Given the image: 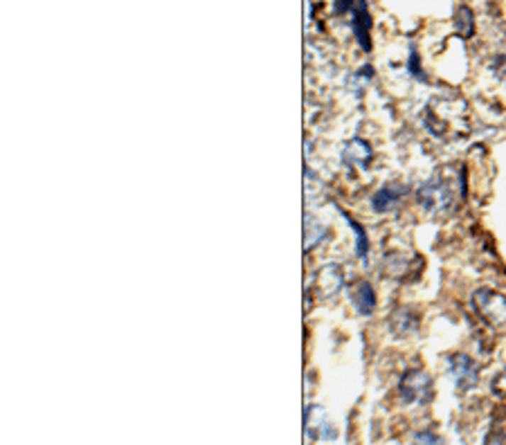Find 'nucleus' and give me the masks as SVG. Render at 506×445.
<instances>
[{"instance_id":"obj_9","label":"nucleus","mask_w":506,"mask_h":445,"mask_svg":"<svg viewBox=\"0 0 506 445\" xmlns=\"http://www.w3.org/2000/svg\"><path fill=\"white\" fill-rule=\"evenodd\" d=\"M347 158H356L361 164H367V162L371 160V149H369V144H365L363 140H353V142L349 144Z\"/></svg>"},{"instance_id":"obj_2","label":"nucleus","mask_w":506,"mask_h":445,"mask_svg":"<svg viewBox=\"0 0 506 445\" xmlns=\"http://www.w3.org/2000/svg\"><path fill=\"white\" fill-rule=\"evenodd\" d=\"M473 304L488 322H493V324L506 322V297L504 295H500L495 291H488V288H482V291H477L473 295Z\"/></svg>"},{"instance_id":"obj_1","label":"nucleus","mask_w":506,"mask_h":445,"mask_svg":"<svg viewBox=\"0 0 506 445\" xmlns=\"http://www.w3.org/2000/svg\"><path fill=\"white\" fill-rule=\"evenodd\" d=\"M401 398L405 402H428L432 398V381L430 376L421 371V369H412L403 376L401 381Z\"/></svg>"},{"instance_id":"obj_7","label":"nucleus","mask_w":506,"mask_h":445,"mask_svg":"<svg viewBox=\"0 0 506 445\" xmlns=\"http://www.w3.org/2000/svg\"><path fill=\"white\" fill-rule=\"evenodd\" d=\"M353 304L358 306V310L365 312V315H369L371 310H374L376 306V297H374V291H371V286L361 281L356 288V295H353Z\"/></svg>"},{"instance_id":"obj_5","label":"nucleus","mask_w":506,"mask_h":445,"mask_svg":"<svg viewBox=\"0 0 506 445\" xmlns=\"http://www.w3.org/2000/svg\"><path fill=\"white\" fill-rule=\"evenodd\" d=\"M403 193H405V187L387 185V187H383L374 193L371 205H374V209H378V212H390V209H394L398 205V201L403 198Z\"/></svg>"},{"instance_id":"obj_6","label":"nucleus","mask_w":506,"mask_h":445,"mask_svg":"<svg viewBox=\"0 0 506 445\" xmlns=\"http://www.w3.org/2000/svg\"><path fill=\"white\" fill-rule=\"evenodd\" d=\"M351 25H353V32L358 36V41L365 50H369V16H367V9L363 0H358V5L353 9V16H351Z\"/></svg>"},{"instance_id":"obj_10","label":"nucleus","mask_w":506,"mask_h":445,"mask_svg":"<svg viewBox=\"0 0 506 445\" xmlns=\"http://www.w3.org/2000/svg\"><path fill=\"white\" fill-rule=\"evenodd\" d=\"M417 445H446V441L434 432H421L417 434Z\"/></svg>"},{"instance_id":"obj_8","label":"nucleus","mask_w":506,"mask_h":445,"mask_svg":"<svg viewBox=\"0 0 506 445\" xmlns=\"http://www.w3.org/2000/svg\"><path fill=\"white\" fill-rule=\"evenodd\" d=\"M455 30L459 32V36L468 38L475 32V18H473V11L468 7H459L457 14H455Z\"/></svg>"},{"instance_id":"obj_4","label":"nucleus","mask_w":506,"mask_h":445,"mask_svg":"<svg viewBox=\"0 0 506 445\" xmlns=\"http://www.w3.org/2000/svg\"><path fill=\"white\" fill-rule=\"evenodd\" d=\"M419 201L425 209H430V212H444V209L452 205V189L444 185L441 180L425 182L419 189Z\"/></svg>"},{"instance_id":"obj_3","label":"nucleus","mask_w":506,"mask_h":445,"mask_svg":"<svg viewBox=\"0 0 506 445\" xmlns=\"http://www.w3.org/2000/svg\"><path fill=\"white\" fill-rule=\"evenodd\" d=\"M448 371L455 378V383L461 391L473 389L479 381V366L473 358L463 356V353H455L448 358Z\"/></svg>"}]
</instances>
